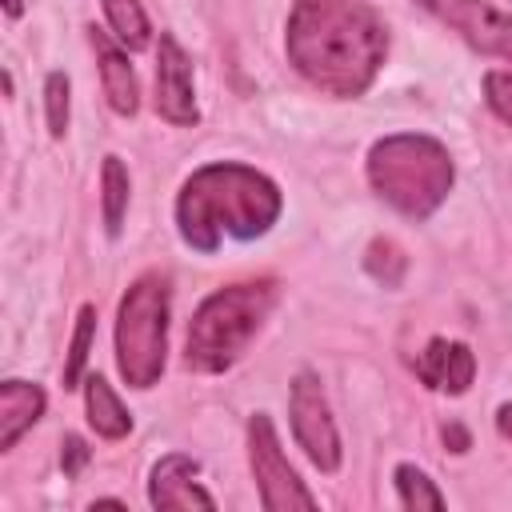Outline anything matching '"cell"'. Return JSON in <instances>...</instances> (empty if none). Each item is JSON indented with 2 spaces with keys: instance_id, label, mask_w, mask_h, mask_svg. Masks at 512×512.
Returning a JSON list of instances; mask_svg holds the SVG:
<instances>
[{
  "instance_id": "6da1fadb",
  "label": "cell",
  "mask_w": 512,
  "mask_h": 512,
  "mask_svg": "<svg viewBox=\"0 0 512 512\" xmlns=\"http://www.w3.org/2000/svg\"><path fill=\"white\" fill-rule=\"evenodd\" d=\"M284 48L292 68L328 96H360L376 80L388 28L368 0H296Z\"/></svg>"
},
{
  "instance_id": "7a4b0ae2",
  "label": "cell",
  "mask_w": 512,
  "mask_h": 512,
  "mask_svg": "<svg viewBox=\"0 0 512 512\" xmlns=\"http://www.w3.org/2000/svg\"><path fill=\"white\" fill-rule=\"evenodd\" d=\"M280 208V188L264 172L236 160H216L184 180L176 196V228L188 248L212 256L224 240L264 236Z\"/></svg>"
},
{
  "instance_id": "3957f363",
  "label": "cell",
  "mask_w": 512,
  "mask_h": 512,
  "mask_svg": "<svg viewBox=\"0 0 512 512\" xmlns=\"http://www.w3.org/2000/svg\"><path fill=\"white\" fill-rule=\"evenodd\" d=\"M456 168L440 140L424 132H396L372 144L368 184L372 192L408 220H428L452 192Z\"/></svg>"
},
{
  "instance_id": "277c9868",
  "label": "cell",
  "mask_w": 512,
  "mask_h": 512,
  "mask_svg": "<svg viewBox=\"0 0 512 512\" xmlns=\"http://www.w3.org/2000/svg\"><path fill=\"white\" fill-rule=\"evenodd\" d=\"M272 304H276V284L272 280H244V284L216 288L196 308V316L188 324L184 364L192 372H204V376L228 372L244 356V348L252 344L260 324L268 320Z\"/></svg>"
},
{
  "instance_id": "5b68a950",
  "label": "cell",
  "mask_w": 512,
  "mask_h": 512,
  "mask_svg": "<svg viewBox=\"0 0 512 512\" xmlns=\"http://www.w3.org/2000/svg\"><path fill=\"white\" fill-rule=\"evenodd\" d=\"M168 356V280L148 272L116 308V368L128 388H152Z\"/></svg>"
},
{
  "instance_id": "8992f818",
  "label": "cell",
  "mask_w": 512,
  "mask_h": 512,
  "mask_svg": "<svg viewBox=\"0 0 512 512\" xmlns=\"http://www.w3.org/2000/svg\"><path fill=\"white\" fill-rule=\"evenodd\" d=\"M248 464H252V480L260 492V504L268 512H288V508H316V496L300 484L296 468L284 460L276 428L264 412H256L248 420Z\"/></svg>"
},
{
  "instance_id": "52a82bcc",
  "label": "cell",
  "mask_w": 512,
  "mask_h": 512,
  "mask_svg": "<svg viewBox=\"0 0 512 512\" xmlns=\"http://www.w3.org/2000/svg\"><path fill=\"white\" fill-rule=\"evenodd\" d=\"M288 412H292V436L304 448V456L320 472H336L340 468V432L328 412L324 388L312 372H296V380L288 388Z\"/></svg>"
},
{
  "instance_id": "ba28073f",
  "label": "cell",
  "mask_w": 512,
  "mask_h": 512,
  "mask_svg": "<svg viewBox=\"0 0 512 512\" xmlns=\"http://www.w3.org/2000/svg\"><path fill=\"white\" fill-rule=\"evenodd\" d=\"M428 16L452 28L468 48L512 64V12L492 8L488 0H416Z\"/></svg>"
},
{
  "instance_id": "9c48e42d",
  "label": "cell",
  "mask_w": 512,
  "mask_h": 512,
  "mask_svg": "<svg viewBox=\"0 0 512 512\" xmlns=\"http://www.w3.org/2000/svg\"><path fill=\"white\" fill-rule=\"evenodd\" d=\"M156 112L176 128H192L200 120L192 92V60L172 32H160L156 48Z\"/></svg>"
},
{
  "instance_id": "30bf717a",
  "label": "cell",
  "mask_w": 512,
  "mask_h": 512,
  "mask_svg": "<svg viewBox=\"0 0 512 512\" xmlns=\"http://www.w3.org/2000/svg\"><path fill=\"white\" fill-rule=\"evenodd\" d=\"M196 472H200V464L192 456H184V452L160 456L156 468H152V480H148L152 508H160V512H180V508H204V512H212L216 500L196 484Z\"/></svg>"
},
{
  "instance_id": "8fae6325",
  "label": "cell",
  "mask_w": 512,
  "mask_h": 512,
  "mask_svg": "<svg viewBox=\"0 0 512 512\" xmlns=\"http://www.w3.org/2000/svg\"><path fill=\"white\" fill-rule=\"evenodd\" d=\"M412 368H416V376H420L428 388L448 392V396H460V392H468V384H472V376H476V356L468 352V344L436 336V340L424 344V352L416 356Z\"/></svg>"
},
{
  "instance_id": "7c38bea8",
  "label": "cell",
  "mask_w": 512,
  "mask_h": 512,
  "mask_svg": "<svg viewBox=\"0 0 512 512\" xmlns=\"http://www.w3.org/2000/svg\"><path fill=\"white\" fill-rule=\"evenodd\" d=\"M92 48H96L100 84H104V96H108L112 112L136 116V108H140V84H136V72L128 64V52L120 44H112L108 32H100V28H92Z\"/></svg>"
},
{
  "instance_id": "4fadbf2b",
  "label": "cell",
  "mask_w": 512,
  "mask_h": 512,
  "mask_svg": "<svg viewBox=\"0 0 512 512\" xmlns=\"http://www.w3.org/2000/svg\"><path fill=\"white\" fill-rule=\"evenodd\" d=\"M44 388L32 380H4L0 384V452L16 448V440L44 416Z\"/></svg>"
},
{
  "instance_id": "5bb4252c",
  "label": "cell",
  "mask_w": 512,
  "mask_h": 512,
  "mask_svg": "<svg viewBox=\"0 0 512 512\" xmlns=\"http://www.w3.org/2000/svg\"><path fill=\"white\" fill-rule=\"evenodd\" d=\"M84 412H88V424L96 428V436H104V440H120L132 432L128 408L120 404V396L112 392V384L100 372H92L84 380Z\"/></svg>"
},
{
  "instance_id": "9a60e30c",
  "label": "cell",
  "mask_w": 512,
  "mask_h": 512,
  "mask_svg": "<svg viewBox=\"0 0 512 512\" xmlns=\"http://www.w3.org/2000/svg\"><path fill=\"white\" fill-rule=\"evenodd\" d=\"M100 4H104V16H108L112 36H116L128 52H140V48L152 44V24H148L140 0H100Z\"/></svg>"
},
{
  "instance_id": "2e32d148",
  "label": "cell",
  "mask_w": 512,
  "mask_h": 512,
  "mask_svg": "<svg viewBox=\"0 0 512 512\" xmlns=\"http://www.w3.org/2000/svg\"><path fill=\"white\" fill-rule=\"evenodd\" d=\"M128 168L120 164V156H104V168H100V204H104V228L108 236H120L124 228V212H128Z\"/></svg>"
},
{
  "instance_id": "e0dca14e",
  "label": "cell",
  "mask_w": 512,
  "mask_h": 512,
  "mask_svg": "<svg viewBox=\"0 0 512 512\" xmlns=\"http://www.w3.org/2000/svg\"><path fill=\"white\" fill-rule=\"evenodd\" d=\"M396 492H400V504L404 508H412V512H424V508H444V496H440V488L416 468V464H396Z\"/></svg>"
},
{
  "instance_id": "ac0fdd59",
  "label": "cell",
  "mask_w": 512,
  "mask_h": 512,
  "mask_svg": "<svg viewBox=\"0 0 512 512\" xmlns=\"http://www.w3.org/2000/svg\"><path fill=\"white\" fill-rule=\"evenodd\" d=\"M92 336H96V308L84 304L80 316H76V332H72L68 356H64V388H76L80 384L84 364H88V352H92Z\"/></svg>"
},
{
  "instance_id": "d6986e66",
  "label": "cell",
  "mask_w": 512,
  "mask_h": 512,
  "mask_svg": "<svg viewBox=\"0 0 512 512\" xmlns=\"http://www.w3.org/2000/svg\"><path fill=\"white\" fill-rule=\"evenodd\" d=\"M364 268H368L384 288H396V284L404 280L408 260H404V252H400L392 240H372V244H368V256H364Z\"/></svg>"
},
{
  "instance_id": "ffe728a7",
  "label": "cell",
  "mask_w": 512,
  "mask_h": 512,
  "mask_svg": "<svg viewBox=\"0 0 512 512\" xmlns=\"http://www.w3.org/2000/svg\"><path fill=\"white\" fill-rule=\"evenodd\" d=\"M68 92H72L68 76L64 72H48V80H44V116H48V132L56 140L68 132V108H72Z\"/></svg>"
},
{
  "instance_id": "44dd1931",
  "label": "cell",
  "mask_w": 512,
  "mask_h": 512,
  "mask_svg": "<svg viewBox=\"0 0 512 512\" xmlns=\"http://www.w3.org/2000/svg\"><path fill=\"white\" fill-rule=\"evenodd\" d=\"M484 100L504 124H512V68L484 72Z\"/></svg>"
},
{
  "instance_id": "7402d4cb",
  "label": "cell",
  "mask_w": 512,
  "mask_h": 512,
  "mask_svg": "<svg viewBox=\"0 0 512 512\" xmlns=\"http://www.w3.org/2000/svg\"><path fill=\"white\" fill-rule=\"evenodd\" d=\"M84 460H88V448H84V440H80V436H64V452H60V464H64V472H68V476H76V472L84 468Z\"/></svg>"
},
{
  "instance_id": "603a6c76",
  "label": "cell",
  "mask_w": 512,
  "mask_h": 512,
  "mask_svg": "<svg viewBox=\"0 0 512 512\" xmlns=\"http://www.w3.org/2000/svg\"><path fill=\"white\" fill-rule=\"evenodd\" d=\"M444 444H452V452H468V432L460 424H448L444 428Z\"/></svg>"
},
{
  "instance_id": "cb8c5ba5",
  "label": "cell",
  "mask_w": 512,
  "mask_h": 512,
  "mask_svg": "<svg viewBox=\"0 0 512 512\" xmlns=\"http://www.w3.org/2000/svg\"><path fill=\"white\" fill-rule=\"evenodd\" d=\"M496 428H500L504 440H512V404H500V412H496Z\"/></svg>"
},
{
  "instance_id": "d4e9b609",
  "label": "cell",
  "mask_w": 512,
  "mask_h": 512,
  "mask_svg": "<svg viewBox=\"0 0 512 512\" xmlns=\"http://www.w3.org/2000/svg\"><path fill=\"white\" fill-rule=\"evenodd\" d=\"M4 12H8V16H20V12H24V0H4Z\"/></svg>"
}]
</instances>
